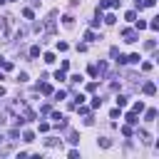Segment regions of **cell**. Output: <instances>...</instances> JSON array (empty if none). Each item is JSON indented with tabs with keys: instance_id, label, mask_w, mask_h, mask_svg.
<instances>
[{
	"instance_id": "obj_1",
	"label": "cell",
	"mask_w": 159,
	"mask_h": 159,
	"mask_svg": "<svg viewBox=\"0 0 159 159\" xmlns=\"http://www.w3.org/2000/svg\"><path fill=\"white\" fill-rule=\"evenodd\" d=\"M13 37V17H0V43H8Z\"/></svg>"
},
{
	"instance_id": "obj_2",
	"label": "cell",
	"mask_w": 159,
	"mask_h": 159,
	"mask_svg": "<svg viewBox=\"0 0 159 159\" xmlns=\"http://www.w3.org/2000/svg\"><path fill=\"white\" fill-rule=\"evenodd\" d=\"M122 37H124V43H137L139 40V35L134 30H122Z\"/></svg>"
},
{
	"instance_id": "obj_3",
	"label": "cell",
	"mask_w": 159,
	"mask_h": 159,
	"mask_svg": "<svg viewBox=\"0 0 159 159\" xmlns=\"http://www.w3.org/2000/svg\"><path fill=\"white\" fill-rule=\"evenodd\" d=\"M37 90L43 92V94H52V85H47V82H43V85H37Z\"/></svg>"
},
{
	"instance_id": "obj_4",
	"label": "cell",
	"mask_w": 159,
	"mask_h": 159,
	"mask_svg": "<svg viewBox=\"0 0 159 159\" xmlns=\"http://www.w3.org/2000/svg\"><path fill=\"white\" fill-rule=\"evenodd\" d=\"M154 92H157V85L154 82H147L144 85V94H154Z\"/></svg>"
},
{
	"instance_id": "obj_5",
	"label": "cell",
	"mask_w": 159,
	"mask_h": 159,
	"mask_svg": "<svg viewBox=\"0 0 159 159\" xmlns=\"http://www.w3.org/2000/svg\"><path fill=\"white\" fill-rule=\"evenodd\" d=\"M23 139H25V142H35V132L25 129V132H23Z\"/></svg>"
},
{
	"instance_id": "obj_6",
	"label": "cell",
	"mask_w": 159,
	"mask_h": 159,
	"mask_svg": "<svg viewBox=\"0 0 159 159\" xmlns=\"http://www.w3.org/2000/svg\"><path fill=\"white\" fill-rule=\"evenodd\" d=\"M144 119H147V122H154V119H157V109H147Z\"/></svg>"
},
{
	"instance_id": "obj_7",
	"label": "cell",
	"mask_w": 159,
	"mask_h": 159,
	"mask_svg": "<svg viewBox=\"0 0 159 159\" xmlns=\"http://www.w3.org/2000/svg\"><path fill=\"white\" fill-rule=\"evenodd\" d=\"M62 23H65V28H72V25H75V17H72V15H65Z\"/></svg>"
},
{
	"instance_id": "obj_8",
	"label": "cell",
	"mask_w": 159,
	"mask_h": 159,
	"mask_svg": "<svg viewBox=\"0 0 159 159\" xmlns=\"http://www.w3.org/2000/svg\"><path fill=\"white\" fill-rule=\"evenodd\" d=\"M132 112H134V114H139V112H144V102H134Z\"/></svg>"
},
{
	"instance_id": "obj_9",
	"label": "cell",
	"mask_w": 159,
	"mask_h": 159,
	"mask_svg": "<svg viewBox=\"0 0 159 159\" xmlns=\"http://www.w3.org/2000/svg\"><path fill=\"white\" fill-rule=\"evenodd\" d=\"M102 20H105V23H107V25H114V23H117V17H114L112 13H109V15H105Z\"/></svg>"
},
{
	"instance_id": "obj_10",
	"label": "cell",
	"mask_w": 159,
	"mask_h": 159,
	"mask_svg": "<svg viewBox=\"0 0 159 159\" xmlns=\"http://www.w3.org/2000/svg\"><path fill=\"white\" fill-rule=\"evenodd\" d=\"M139 62V55H127V65H137Z\"/></svg>"
},
{
	"instance_id": "obj_11",
	"label": "cell",
	"mask_w": 159,
	"mask_h": 159,
	"mask_svg": "<svg viewBox=\"0 0 159 159\" xmlns=\"http://www.w3.org/2000/svg\"><path fill=\"white\" fill-rule=\"evenodd\" d=\"M117 107H127V97H124V94L117 97Z\"/></svg>"
},
{
	"instance_id": "obj_12",
	"label": "cell",
	"mask_w": 159,
	"mask_h": 159,
	"mask_svg": "<svg viewBox=\"0 0 159 159\" xmlns=\"http://www.w3.org/2000/svg\"><path fill=\"white\" fill-rule=\"evenodd\" d=\"M23 17H25V20H32V17H35V13H32L30 8H25V10H23Z\"/></svg>"
},
{
	"instance_id": "obj_13",
	"label": "cell",
	"mask_w": 159,
	"mask_h": 159,
	"mask_svg": "<svg viewBox=\"0 0 159 159\" xmlns=\"http://www.w3.org/2000/svg\"><path fill=\"white\" fill-rule=\"evenodd\" d=\"M97 75H107V62H99V67H97Z\"/></svg>"
},
{
	"instance_id": "obj_14",
	"label": "cell",
	"mask_w": 159,
	"mask_h": 159,
	"mask_svg": "<svg viewBox=\"0 0 159 159\" xmlns=\"http://www.w3.org/2000/svg\"><path fill=\"white\" fill-rule=\"evenodd\" d=\"M127 122H129V124H137L139 119H137V114H134V112H129V114H127Z\"/></svg>"
},
{
	"instance_id": "obj_15",
	"label": "cell",
	"mask_w": 159,
	"mask_h": 159,
	"mask_svg": "<svg viewBox=\"0 0 159 159\" xmlns=\"http://www.w3.org/2000/svg\"><path fill=\"white\" fill-rule=\"evenodd\" d=\"M43 60H45L47 65H52V62H55V55H52V52H45V57H43Z\"/></svg>"
},
{
	"instance_id": "obj_16",
	"label": "cell",
	"mask_w": 159,
	"mask_h": 159,
	"mask_svg": "<svg viewBox=\"0 0 159 159\" xmlns=\"http://www.w3.org/2000/svg\"><path fill=\"white\" fill-rule=\"evenodd\" d=\"M30 57H40V47H37V45L30 47Z\"/></svg>"
},
{
	"instance_id": "obj_17",
	"label": "cell",
	"mask_w": 159,
	"mask_h": 159,
	"mask_svg": "<svg viewBox=\"0 0 159 159\" xmlns=\"http://www.w3.org/2000/svg\"><path fill=\"white\" fill-rule=\"evenodd\" d=\"M99 107H102V99L94 97V99H92V109H99Z\"/></svg>"
},
{
	"instance_id": "obj_18",
	"label": "cell",
	"mask_w": 159,
	"mask_h": 159,
	"mask_svg": "<svg viewBox=\"0 0 159 159\" xmlns=\"http://www.w3.org/2000/svg\"><path fill=\"white\" fill-rule=\"evenodd\" d=\"M99 147H105V149H109V147H112V142H109V139H105V137H102V139H99Z\"/></svg>"
},
{
	"instance_id": "obj_19",
	"label": "cell",
	"mask_w": 159,
	"mask_h": 159,
	"mask_svg": "<svg viewBox=\"0 0 159 159\" xmlns=\"http://www.w3.org/2000/svg\"><path fill=\"white\" fill-rule=\"evenodd\" d=\"M67 142H72V144H77V142H80V137H77V132H70V139H67Z\"/></svg>"
},
{
	"instance_id": "obj_20",
	"label": "cell",
	"mask_w": 159,
	"mask_h": 159,
	"mask_svg": "<svg viewBox=\"0 0 159 159\" xmlns=\"http://www.w3.org/2000/svg\"><path fill=\"white\" fill-rule=\"evenodd\" d=\"M147 28H152V30H159V17H154V20H152V23H149Z\"/></svg>"
},
{
	"instance_id": "obj_21",
	"label": "cell",
	"mask_w": 159,
	"mask_h": 159,
	"mask_svg": "<svg viewBox=\"0 0 159 159\" xmlns=\"http://www.w3.org/2000/svg\"><path fill=\"white\" fill-rule=\"evenodd\" d=\"M124 17H127V20H129V23H134V20H137V13H134V10H129V13H127V15H124Z\"/></svg>"
},
{
	"instance_id": "obj_22",
	"label": "cell",
	"mask_w": 159,
	"mask_h": 159,
	"mask_svg": "<svg viewBox=\"0 0 159 159\" xmlns=\"http://www.w3.org/2000/svg\"><path fill=\"white\" fill-rule=\"evenodd\" d=\"M82 102H85V94H82V92H80V94L75 97V102H72V105H82Z\"/></svg>"
},
{
	"instance_id": "obj_23",
	"label": "cell",
	"mask_w": 159,
	"mask_h": 159,
	"mask_svg": "<svg viewBox=\"0 0 159 159\" xmlns=\"http://www.w3.org/2000/svg\"><path fill=\"white\" fill-rule=\"evenodd\" d=\"M85 40H90V43H92V40H97V35H94L92 30H87V32H85Z\"/></svg>"
},
{
	"instance_id": "obj_24",
	"label": "cell",
	"mask_w": 159,
	"mask_h": 159,
	"mask_svg": "<svg viewBox=\"0 0 159 159\" xmlns=\"http://www.w3.org/2000/svg\"><path fill=\"white\" fill-rule=\"evenodd\" d=\"M134 25H137V30H144V28H147L144 20H134Z\"/></svg>"
},
{
	"instance_id": "obj_25",
	"label": "cell",
	"mask_w": 159,
	"mask_h": 159,
	"mask_svg": "<svg viewBox=\"0 0 159 159\" xmlns=\"http://www.w3.org/2000/svg\"><path fill=\"white\" fill-rule=\"evenodd\" d=\"M55 80H60V82H62V80H65V70H57V72H55Z\"/></svg>"
},
{
	"instance_id": "obj_26",
	"label": "cell",
	"mask_w": 159,
	"mask_h": 159,
	"mask_svg": "<svg viewBox=\"0 0 159 159\" xmlns=\"http://www.w3.org/2000/svg\"><path fill=\"white\" fill-rule=\"evenodd\" d=\"M67 47H70L67 43H57V50H60V52H67Z\"/></svg>"
},
{
	"instance_id": "obj_27",
	"label": "cell",
	"mask_w": 159,
	"mask_h": 159,
	"mask_svg": "<svg viewBox=\"0 0 159 159\" xmlns=\"http://www.w3.org/2000/svg\"><path fill=\"white\" fill-rule=\"evenodd\" d=\"M17 82H28V72H20L17 75Z\"/></svg>"
},
{
	"instance_id": "obj_28",
	"label": "cell",
	"mask_w": 159,
	"mask_h": 159,
	"mask_svg": "<svg viewBox=\"0 0 159 159\" xmlns=\"http://www.w3.org/2000/svg\"><path fill=\"white\" fill-rule=\"evenodd\" d=\"M134 5H137L139 10H142V0H134Z\"/></svg>"
},
{
	"instance_id": "obj_29",
	"label": "cell",
	"mask_w": 159,
	"mask_h": 159,
	"mask_svg": "<svg viewBox=\"0 0 159 159\" xmlns=\"http://www.w3.org/2000/svg\"><path fill=\"white\" fill-rule=\"evenodd\" d=\"M3 94H5V87H3V85H0V97H3Z\"/></svg>"
},
{
	"instance_id": "obj_30",
	"label": "cell",
	"mask_w": 159,
	"mask_h": 159,
	"mask_svg": "<svg viewBox=\"0 0 159 159\" xmlns=\"http://www.w3.org/2000/svg\"><path fill=\"white\" fill-rule=\"evenodd\" d=\"M5 3H8V0H0V5H5Z\"/></svg>"
},
{
	"instance_id": "obj_31",
	"label": "cell",
	"mask_w": 159,
	"mask_h": 159,
	"mask_svg": "<svg viewBox=\"0 0 159 159\" xmlns=\"http://www.w3.org/2000/svg\"><path fill=\"white\" fill-rule=\"evenodd\" d=\"M0 80H3V72H0Z\"/></svg>"
},
{
	"instance_id": "obj_32",
	"label": "cell",
	"mask_w": 159,
	"mask_h": 159,
	"mask_svg": "<svg viewBox=\"0 0 159 159\" xmlns=\"http://www.w3.org/2000/svg\"><path fill=\"white\" fill-rule=\"evenodd\" d=\"M8 3H15V0H8Z\"/></svg>"
}]
</instances>
